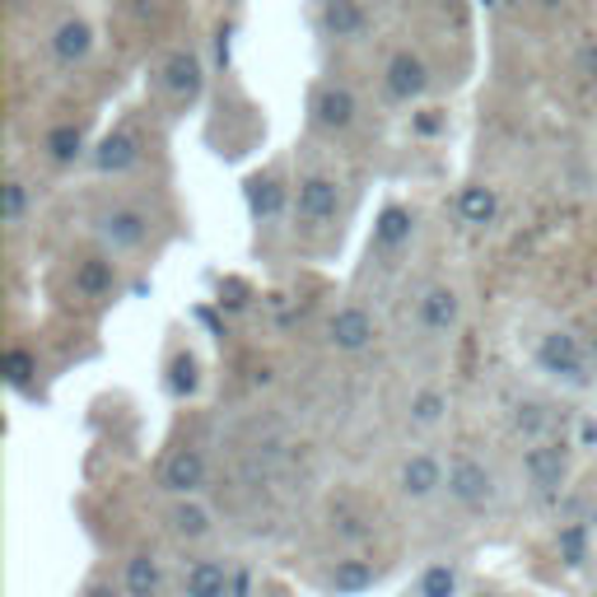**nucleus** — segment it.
<instances>
[{"instance_id": "obj_1", "label": "nucleus", "mask_w": 597, "mask_h": 597, "mask_svg": "<svg viewBox=\"0 0 597 597\" xmlns=\"http://www.w3.org/2000/svg\"><path fill=\"white\" fill-rule=\"evenodd\" d=\"M536 369L565 388H593V355L574 332L555 327L536 341Z\"/></svg>"}, {"instance_id": "obj_2", "label": "nucleus", "mask_w": 597, "mask_h": 597, "mask_svg": "<svg viewBox=\"0 0 597 597\" xmlns=\"http://www.w3.org/2000/svg\"><path fill=\"white\" fill-rule=\"evenodd\" d=\"M495 495H500V486H495V471L481 463V457L471 453H457L448 463V500L457 509L467 513H486L495 504Z\"/></svg>"}, {"instance_id": "obj_3", "label": "nucleus", "mask_w": 597, "mask_h": 597, "mask_svg": "<svg viewBox=\"0 0 597 597\" xmlns=\"http://www.w3.org/2000/svg\"><path fill=\"white\" fill-rule=\"evenodd\" d=\"M397 490H402V500H411V504H425V500H434L439 490H448L444 457L430 453V448L406 453L402 467H397Z\"/></svg>"}, {"instance_id": "obj_4", "label": "nucleus", "mask_w": 597, "mask_h": 597, "mask_svg": "<svg viewBox=\"0 0 597 597\" xmlns=\"http://www.w3.org/2000/svg\"><path fill=\"white\" fill-rule=\"evenodd\" d=\"M94 234H98V243H104L108 252H131V248L145 243L150 215L141 206H104L94 215Z\"/></svg>"}, {"instance_id": "obj_5", "label": "nucleus", "mask_w": 597, "mask_h": 597, "mask_svg": "<svg viewBox=\"0 0 597 597\" xmlns=\"http://www.w3.org/2000/svg\"><path fill=\"white\" fill-rule=\"evenodd\" d=\"M569 476V448L561 439H536L523 448V481L536 495H555Z\"/></svg>"}, {"instance_id": "obj_6", "label": "nucleus", "mask_w": 597, "mask_h": 597, "mask_svg": "<svg viewBox=\"0 0 597 597\" xmlns=\"http://www.w3.org/2000/svg\"><path fill=\"white\" fill-rule=\"evenodd\" d=\"M336 210H341V187H336V177L313 173V177H304V183H298V192H294V215H298V220H304L308 229L332 225Z\"/></svg>"}, {"instance_id": "obj_7", "label": "nucleus", "mask_w": 597, "mask_h": 597, "mask_svg": "<svg viewBox=\"0 0 597 597\" xmlns=\"http://www.w3.org/2000/svg\"><path fill=\"white\" fill-rule=\"evenodd\" d=\"M415 323L430 336H453L457 323H463V298H457L453 285H430L421 298H415Z\"/></svg>"}, {"instance_id": "obj_8", "label": "nucleus", "mask_w": 597, "mask_h": 597, "mask_svg": "<svg viewBox=\"0 0 597 597\" xmlns=\"http://www.w3.org/2000/svg\"><path fill=\"white\" fill-rule=\"evenodd\" d=\"M373 336H378V327H373V317L360 304H346V308H336L327 317V341L341 355H365L373 346Z\"/></svg>"}, {"instance_id": "obj_9", "label": "nucleus", "mask_w": 597, "mask_h": 597, "mask_svg": "<svg viewBox=\"0 0 597 597\" xmlns=\"http://www.w3.org/2000/svg\"><path fill=\"white\" fill-rule=\"evenodd\" d=\"M206 476H210V463L202 448H177V453H169L164 471H159V486H164L173 500H183V495H196L206 486Z\"/></svg>"}, {"instance_id": "obj_10", "label": "nucleus", "mask_w": 597, "mask_h": 597, "mask_svg": "<svg viewBox=\"0 0 597 597\" xmlns=\"http://www.w3.org/2000/svg\"><path fill=\"white\" fill-rule=\"evenodd\" d=\"M355 117H360V104H355V94L346 85H323L313 94V127L317 131L341 135L355 127Z\"/></svg>"}, {"instance_id": "obj_11", "label": "nucleus", "mask_w": 597, "mask_h": 597, "mask_svg": "<svg viewBox=\"0 0 597 597\" xmlns=\"http://www.w3.org/2000/svg\"><path fill=\"white\" fill-rule=\"evenodd\" d=\"M141 154H145V145H141V131L117 127L112 135H104V141H98V150H94V169L117 177V173H127V169L141 164Z\"/></svg>"}, {"instance_id": "obj_12", "label": "nucleus", "mask_w": 597, "mask_h": 597, "mask_svg": "<svg viewBox=\"0 0 597 597\" xmlns=\"http://www.w3.org/2000/svg\"><path fill=\"white\" fill-rule=\"evenodd\" d=\"M234 579L238 574L229 569V561L206 555V561H192L183 569V597H234Z\"/></svg>"}, {"instance_id": "obj_13", "label": "nucleus", "mask_w": 597, "mask_h": 597, "mask_svg": "<svg viewBox=\"0 0 597 597\" xmlns=\"http://www.w3.org/2000/svg\"><path fill=\"white\" fill-rule=\"evenodd\" d=\"M383 75H388V94L402 98V104H415V98H425V89H430V70L415 52H392Z\"/></svg>"}, {"instance_id": "obj_14", "label": "nucleus", "mask_w": 597, "mask_h": 597, "mask_svg": "<svg viewBox=\"0 0 597 597\" xmlns=\"http://www.w3.org/2000/svg\"><path fill=\"white\" fill-rule=\"evenodd\" d=\"M202 85H206V70H202V56L196 52H173L169 62H164V89L173 94V98H196L202 94Z\"/></svg>"}, {"instance_id": "obj_15", "label": "nucleus", "mask_w": 597, "mask_h": 597, "mask_svg": "<svg viewBox=\"0 0 597 597\" xmlns=\"http://www.w3.org/2000/svg\"><path fill=\"white\" fill-rule=\"evenodd\" d=\"M89 52H94V29L85 19H62V24L52 29V56L62 66H79Z\"/></svg>"}, {"instance_id": "obj_16", "label": "nucleus", "mask_w": 597, "mask_h": 597, "mask_svg": "<svg viewBox=\"0 0 597 597\" xmlns=\"http://www.w3.org/2000/svg\"><path fill=\"white\" fill-rule=\"evenodd\" d=\"M122 588H127V597H159L164 593V561L154 551H135L127 561Z\"/></svg>"}, {"instance_id": "obj_17", "label": "nucleus", "mask_w": 597, "mask_h": 597, "mask_svg": "<svg viewBox=\"0 0 597 597\" xmlns=\"http://www.w3.org/2000/svg\"><path fill=\"white\" fill-rule=\"evenodd\" d=\"M495 215H500V192L486 187V183H467L457 192V220L471 225V229H486L495 225Z\"/></svg>"}, {"instance_id": "obj_18", "label": "nucleus", "mask_w": 597, "mask_h": 597, "mask_svg": "<svg viewBox=\"0 0 597 597\" xmlns=\"http://www.w3.org/2000/svg\"><path fill=\"white\" fill-rule=\"evenodd\" d=\"M169 528L183 536V542H206V536L215 532V519L196 495H183V500H173V509H169Z\"/></svg>"}, {"instance_id": "obj_19", "label": "nucleus", "mask_w": 597, "mask_h": 597, "mask_svg": "<svg viewBox=\"0 0 597 597\" xmlns=\"http://www.w3.org/2000/svg\"><path fill=\"white\" fill-rule=\"evenodd\" d=\"M373 579H378V569L369 561H360V555H346V561H336L327 569V588L336 597H360V593L373 588Z\"/></svg>"}, {"instance_id": "obj_20", "label": "nucleus", "mask_w": 597, "mask_h": 597, "mask_svg": "<svg viewBox=\"0 0 597 597\" xmlns=\"http://www.w3.org/2000/svg\"><path fill=\"white\" fill-rule=\"evenodd\" d=\"M415 597H463V569L457 561H434L415 579Z\"/></svg>"}, {"instance_id": "obj_21", "label": "nucleus", "mask_w": 597, "mask_h": 597, "mask_svg": "<svg viewBox=\"0 0 597 597\" xmlns=\"http://www.w3.org/2000/svg\"><path fill=\"white\" fill-rule=\"evenodd\" d=\"M323 29H327L332 37H346V43H355V37L365 33L360 0H327V6H323Z\"/></svg>"}, {"instance_id": "obj_22", "label": "nucleus", "mask_w": 597, "mask_h": 597, "mask_svg": "<svg viewBox=\"0 0 597 597\" xmlns=\"http://www.w3.org/2000/svg\"><path fill=\"white\" fill-rule=\"evenodd\" d=\"M411 229H415V220L406 206H383V215H378V225H373V243L397 252L402 243H411Z\"/></svg>"}, {"instance_id": "obj_23", "label": "nucleus", "mask_w": 597, "mask_h": 597, "mask_svg": "<svg viewBox=\"0 0 597 597\" xmlns=\"http://www.w3.org/2000/svg\"><path fill=\"white\" fill-rule=\"evenodd\" d=\"M75 290L85 298L112 294V262H108V257H89V262H79L75 267Z\"/></svg>"}, {"instance_id": "obj_24", "label": "nucleus", "mask_w": 597, "mask_h": 597, "mask_svg": "<svg viewBox=\"0 0 597 597\" xmlns=\"http://www.w3.org/2000/svg\"><path fill=\"white\" fill-rule=\"evenodd\" d=\"M411 425H421V430H434L448 415V392H439V388H421L411 397Z\"/></svg>"}, {"instance_id": "obj_25", "label": "nucleus", "mask_w": 597, "mask_h": 597, "mask_svg": "<svg viewBox=\"0 0 597 597\" xmlns=\"http://www.w3.org/2000/svg\"><path fill=\"white\" fill-rule=\"evenodd\" d=\"M43 150H47L52 164H75L79 150H85V131H79L75 122L52 127V131H47V141H43Z\"/></svg>"}, {"instance_id": "obj_26", "label": "nucleus", "mask_w": 597, "mask_h": 597, "mask_svg": "<svg viewBox=\"0 0 597 597\" xmlns=\"http://www.w3.org/2000/svg\"><path fill=\"white\" fill-rule=\"evenodd\" d=\"M0 210H6V225L10 229L24 225V215H29V187L19 183V177H10V183L0 187Z\"/></svg>"}, {"instance_id": "obj_27", "label": "nucleus", "mask_w": 597, "mask_h": 597, "mask_svg": "<svg viewBox=\"0 0 597 597\" xmlns=\"http://www.w3.org/2000/svg\"><path fill=\"white\" fill-rule=\"evenodd\" d=\"M252 210L271 220V215L281 210V187H275V183H252Z\"/></svg>"}, {"instance_id": "obj_28", "label": "nucleus", "mask_w": 597, "mask_h": 597, "mask_svg": "<svg viewBox=\"0 0 597 597\" xmlns=\"http://www.w3.org/2000/svg\"><path fill=\"white\" fill-rule=\"evenodd\" d=\"M6 369H10V383L14 388H24L29 378H33V369H37V360L29 350H10V360H6Z\"/></svg>"}, {"instance_id": "obj_29", "label": "nucleus", "mask_w": 597, "mask_h": 597, "mask_svg": "<svg viewBox=\"0 0 597 597\" xmlns=\"http://www.w3.org/2000/svg\"><path fill=\"white\" fill-rule=\"evenodd\" d=\"M574 66H579V75L597 79V37H588V43H579V52H574Z\"/></svg>"}, {"instance_id": "obj_30", "label": "nucleus", "mask_w": 597, "mask_h": 597, "mask_svg": "<svg viewBox=\"0 0 597 597\" xmlns=\"http://www.w3.org/2000/svg\"><path fill=\"white\" fill-rule=\"evenodd\" d=\"M196 388V365L192 360H177L173 365V392H192Z\"/></svg>"}, {"instance_id": "obj_31", "label": "nucleus", "mask_w": 597, "mask_h": 597, "mask_svg": "<svg viewBox=\"0 0 597 597\" xmlns=\"http://www.w3.org/2000/svg\"><path fill=\"white\" fill-rule=\"evenodd\" d=\"M360 523H365V519H355V513H341V519H336L332 528H336V532H341V536H365L369 528H360Z\"/></svg>"}, {"instance_id": "obj_32", "label": "nucleus", "mask_w": 597, "mask_h": 597, "mask_svg": "<svg viewBox=\"0 0 597 597\" xmlns=\"http://www.w3.org/2000/svg\"><path fill=\"white\" fill-rule=\"evenodd\" d=\"M85 597H117V588H112V584H89Z\"/></svg>"}, {"instance_id": "obj_33", "label": "nucleus", "mask_w": 597, "mask_h": 597, "mask_svg": "<svg viewBox=\"0 0 597 597\" xmlns=\"http://www.w3.org/2000/svg\"><path fill=\"white\" fill-rule=\"evenodd\" d=\"M536 6H542V10H565L569 0H536Z\"/></svg>"}, {"instance_id": "obj_34", "label": "nucleus", "mask_w": 597, "mask_h": 597, "mask_svg": "<svg viewBox=\"0 0 597 597\" xmlns=\"http://www.w3.org/2000/svg\"><path fill=\"white\" fill-rule=\"evenodd\" d=\"M10 6H14V10H24V6H33V0H10Z\"/></svg>"}, {"instance_id": "obj_35", "label": "nucleus", "mask_w": 597, "mask_h": 597, "mask_svg": "<svg viewBox=\"0 0 597 597\" xmlns=\"http://www.w3.org/2000/svg\"><path fill=\"white\" fill-rule=\"evenodd\" d=\"M486 597H504V593H486Z\"/></svg>"}]
</instances>
